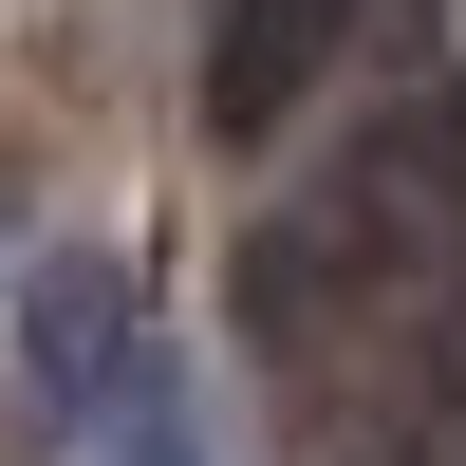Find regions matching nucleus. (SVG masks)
Here are the masks:
<instances>
[{
	"label": "nucleus",
	"instance_id": "obj_1",
	"mask_svg": "<svg viewBox=\"0 0 466 466\" xmlns=\"http://www.w3.org/2000/svg\"><path fill=\"white\" fill-rule=\"evenodd\" d=\"M448 261H466V94H410V112H373L299 206L243 224V336L261 355H336V336L410 318Z\"/></svg>",
	"mask_w": 466,
	"mask_h": 466
},
{
	"label": "nucleus",
	"instance_id": "obj_3",
	"mask_svg": "<svg viewBox=\"0 0 466 466\" xmlns=\"http://www.w3.org/2000/svg\"><path fill=\"white\" fill-rule=\"evenodd\" d=\"M112 373H131V280L75 243V261H37V280H19V392H37V430H94Z\"/></svg>",
	"mask_w": 466,
	"mask_h": 466
},
{
	"label": "nucleus",
	"instance_id": "obj_2",
	"mask_svg": "<svg viewBox=\"0 0 466 466\" xmlns=\"http://www.w3.org/2000/svg\"><path fill=\"white\" fill-rule=\"evenodd\" d=\"M355 19L373 0H224L206 19V131L224 149H280L299 112H318V75L355 56Z\"/></svg>",
	"mask_w": 466,
	"mask_h": 466
},
{
	"label": "nucleus",
	"instance_id": "obj_5",
	"mask_svg": "<svg viewBox=\"0 0 466 466\" xmlns=\"http://www.w3.org/2000/svg\"><path fill=\"white\" fill-rule=\"evenodd\" d=\"M355 466H466V410H392V430H373Z\"/></svg>",
	"mask_w": 466,
	"mask_h": 466
},
{
	"label": "nucleus",
	"instance_id": "obj_4",
	"mask_svg": "<svg viewBox=\"0 0 466 466\" xmlns=\"http://www.w3.org/2000/svg\"><path fill=\"white\" fill-rule=\"evenodd\" d=\"M94 448H112V466H206L187 373H168V355H131V373H112V410H94Z\"/></svg>",
	"mask_w": 466,
	"mask_h": 466
}]
</instances>
